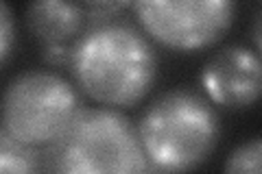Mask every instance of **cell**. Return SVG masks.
Listing matches in <instances>:
<instances>
[{
	"label": "cell",
	"instance_id": "6da1fadb",
	"mask_svg": "<svg viewBox=\"0 0 262 174\" xmlns=\"http://www.w3.org/2000/svg\"><path fill=\"white\" fill-rule=\"evenodd\" d=\"M70 65L81 89L107 107H134L158 77L153 46L127 22L90 27L72 48Z\"/></svg>",
	"mask_w": 262,
	"mask_h": 174
},
{
	"label": "cell",
	"instance_id": "7a4b0ae2",
	"mask_svg": "<svg viewBox=\"0 0 262 174\" xmlns=\"http://www.w3.org/2000/svg\"><path fill=\"white\" fill-rule=\"evenodd\" d=\"M144 157L158 174H184L214 153L221 137L216 109L190 89L158 96L138 124Z\"/></svg>",
	"mask_w": 262,
	"mask_h": 174
},
{
	"label": "cell",
	"instance_id": "3957f363",
	"mask_svg": "<svg viewBox=\"0 0 262 174\" xmlns=\"http://www.w3.org/2000/svg\"><path fill=\"white\" fill-rule=\"evenodd\" d=\"M59 174H158L144 157L138 129L120 111L81 109L57 142Z\"/></svg>",
	"mask_w": 262,
	"mask_h": 174
},
{
	"label": "cell",
	"instance_id": "277c9868",
	"mask_svg": "<svg viewBox=\"0 0 262 174\" xmlns=\"http://www.w3.org/2000/svg\"><path fill=\"white\" fill-rule=\"evenodd\" d=\"M83 109L75 85L53 70L18 74L3 94V129L20 144H57Z\"/></svg>",
	"mask_w": 262,
	"mask_h": 174
},
{
	"label": "cell",
	"instance_id": "5b68a950",
	"mask_svg": "<svg viewBox=\"0 0 262 174\" xmlns=\"http://www.w3.org/2000/svg\"><path fill=\"white\" fill-rule=\"evenodd\" d=\"M129 7L155 41L175 51L216 44L236 18L232 0H136Z\"/></svg>",
	"mask_w": 262,
	"mask_h": 174
},
{
	"label": "cell",
	"instance_id": "8992f818",
	"mask_svg": "<svg viewBox=\"0 0 262 174\" xmlns=\"http://www.w3.org/2000/svg\"><path fill=\"white\" fill-rule=\"evenodd\" d=\"M201 85L210 103L243 109L258 101L262 89V63L256 51L247 46H227L206 63Z\"/></svg>",
	"mask_w": 262,
	"mask_h": 174
},
{
	"label": "cell",
	"instance_id": "52a82bcc",
	"mask_svg": "<svg viewBox=\"0 0 262 174\" xmlns=\"http://www.w3.org/2000/svg\"><path fill=\"white\" fill-rule=\"evenodd\" d=\"M24 22L31 35L42 41L48 61L53 65H70L72 48L85 33L88 13L83 3L37 0L27 7Z\"/></svg>",
	"mask_w": 262,
	"mask_h": 174
},
{
	"label": "cell",
	"instance_id": "ba28073f",
	"mask_svg": "<svg viewBox=\"0 0 262 174\" xmlns=\"http://www.w3.org/2000/svg\"><path fill=\"white\" fill-rule=\"evenodd\" d=\"M0 174H35L31 148L13 139L3 127H0Z\"/></svg>",
	"mask_w": 262,
	"mask_h": 174
},
{
	"label": "cell",
	"instance_id": "9c48e42d",
	"mask_svg": "<svg viewBox=\"0 0 262 174\" xmlns=\"http://www.w3.org/2000/svg\"><path fill=\"white\" fill-rule=\"evenodd\" d=\"M262 165V142L260 137H251L238 144L225 163V174H260Z\"/></svg>",
	"mask_w": 262,
	"mask_h": 174
},
{
	"label": "cell",
	"instance_id": "30bf717a",
	"mask_svg": "<svg viewBox=\"0 0 262 174\" xmlns=\"http://www.w3.org/2000/svg\"><path fill=\"white\" fill-rule=\"evenodd\" d=\"M15 39V18L11 7L0 0V63L7 59V55L11 53Z\"/></svg>",
	"mask_w": 262,
	"mask_h": 174
}]
</instances>
